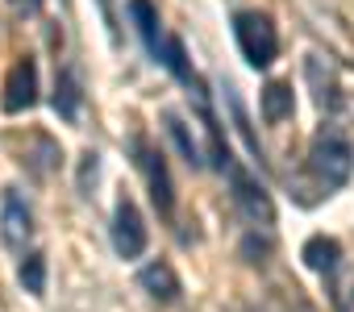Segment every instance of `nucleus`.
Segmentation results:
<instances>
[{"label": "nucleus", "instance_id": "obj_8", "mask_svg": "<svg viewBox=\"0 0 354 312\" xmlns=\"http://www.w3.org/2000/svg\"><path fill=\"white\" fill-rule=\"evenodd\" d=\"M138 283L150 291V300H158V304H175L180 300V275L171 271V262H146L142 271H138Z\"/></svg>", "mask_w": 354, "mask_h": 312}, {"label": "nucleus", "instance_id": "obj_19", "mask_svg": "<svg viewBox=\"0 0 354 312\" xmlns=\"http://www.w3.org/2000/svg\"><path fill=\"white\" fill-rule=\"evenodd\" d=\"M9 9H13L17 17H38V13H42V0H9Z\"/></svg>", "mask_w": 354, "mask_h": 312}, {"label": "nucleus", "instance_id": "obj_10", "mask_svg": "<svg viewBox=\"0 0 354 312\" xmlns=\"http://www.w3.org/2000/svg\"><path fill=\"white\" fill-rule=\"evenodd\" d=\"M162 121H167V133H171V142L175 146H180V154H184V159L192 163V167H209V154H205V142L192 133V125L180 117V113H162Z\"/></svg>", "mask_w": 354, "mask_h": 312}, {"label": "nucleus", "instance_id": "obj_13", "mask_svg": "<svg viewBox=\"0 0 354 312\" xmlns=\"http://www.w3.org/2000/svg\"><path fill=\"white\" fill-rule=\"evenodd\" d=\"M292 108H296V96H292V84H267L263 88V121L267 125H279V121H288L292 117Z\"/></svg>", "mask_w": 354, "mask_h": 312}, {"label": "nucleus", "instance_id": "obj_11", "mask_svg": "<svg viewBox=\"0 0 354 312\" xmlns=\"http://www.w3.org/2000/svg\"><path fill=\"white\" fill-rule=\"evenodd\" d=\"M80 100H84V92H80V75H75V67H63L59 75H55V113L63 117V121H80Z\"/></svg>", "mask_w": 354, "mask_h": 312}, {"label": "nucleus", "instance_id": "obj_18", "mask_svg": "<svg viewBox=\"0 0 354 312\" xmlns=\"http://www.w3.org/2000/svg\"><path fill=\"white\" fill-rule=\"evenodd\" d=\"M96 171H100V154H96V150H88V154H84V167H80V192H84V196H92Z\"/></svg>", "mask_w": 354, "mask_h": 312}, {"label": "nucleus", "instance_id": "obj_15", "mask_svg": "<svg viewBox=\"0 0 354 312\" xmlns=\"http://www.w3.org/2000/svg\"><path fill=\"white\" fill-rule=\"evenodd\" d=\"M158 63H162V67H167L175 79H184L188 88H196V75H192V67H188V55H184V42H180V38H171V34H167Z\"/></svg>", "mask_w": 354, "mask_h": 312}, {"label": "nucleus", "instance_id": "obj_16", "mask_svg": "<svg viewBox=\"0 0 354 312\" xmlns=\"http://www.w3.org/2000/svg\"><path fill=\"white\" fill-rule=\"evenodd\" d=\"M17 279L30 295H46V258L42 254H26L17 266Z\"/></svg>", "mask_w": 354, "mask_h": 312}, {"label": "nucleus", "instance_id": "obj_1", "mask_svg": "<svg viewBox=\"0 0 354 312\" xmlns=\"http://www.w3.org/2000/svg\"><path fill=\"white\" fill-rule=\"evenodd\" d=\"M308 167H313V175L325 188H342L350 179V171H354V146H350V137L342 129H333V125H321L313 133V146H308Z\"/></svg>", "mask_w": 354, "mask_h": 312}, {"label": "nucleus", "instance_id": "obj_14", "mask_svg": "<svg viewBox=\"0 0 354 312\" xmlns=\"http://www.w3.org/2000/svg\"><path fill=\"white\" fill-rule=\"evenodd\" d=\"M304 71H308V84H313L317 104H321V108H337V75H333V67H329V71H325V79H321V59H317V55H308Z\"/></svg>", "mask_w": 354, "mask_h": 312}, {"label": "nucleus", "instance_id": "obj_12", "mask_svg": "<svg viewBox=\"0 0 354 312\" xmlns=\"http://www.w3.org/2000/svg\"><path fill=\"white\" fill-rule=\"evenodd\" d=\"M300 258H304V266H308V271H317V275H333V271H337V262H342V246H337L333 237L317 233V237H308V242H304Z\"/></svg>", "mask_w": 354, "mask_h": 312}, {"label": "nucleus", "instance_id": "obj_2", "mask_svg": "<svg viewBox=\"0 0 354 312\" xmlns=\"http://www.w3.org/2000/svg\"><path fill=\"white\" fill-rule=\"evenodd\" d=\"M234 42H238L242 59H246L254 71H267V67L275 63V55H279V34H275L271 17L259 13V9L234 13Z\"/></svg>", "mask_w": 354, "mask_h": 312}, {"label": "nucleus", "instance_id": "obj_17", "mask_svg": "<svg viewBox=\"0 0 354 312\" xmlns=\"http://www.w3.org/2000/svg\"><path fill=\"white\" fill-rule=\"evenodd\" d=\"M225 100H230V108H234V121H238V129H242L250 154H254V163H263V146H259V137H254V129H250V121H246V108H242V100H238V92H234L230 79H225Z\"/></svg>", "mask_w": 354, "mask_h": 312}, {"label": "nucleus", "instance_id": "obj_5", "mask_svg": "<svg viewBox=\"0 0 354 312\" xmlns=\"http://www.w3.org/2000/svg\"><path fill=\"white\" fill-rule=\"evenodd\" d=\"M30 237H34V213L21 200V192L9 188L5 200H0V242H5L13 254H26Z\"/></svg>", "mask_w": 354, "mask_h": 312}, {"label": "nucleus", "instance_id": "obj_4", "mask_svg": "<svg viewBox=\"0 0 354 312\" xmlns=\"http://www.w3.org/2000/svg\"><path fill=\"white\" fill-rule=\"evenodd\" d=\"M113 250L125 262L142 258V250H146V221L129 196H117V208H113Z\"/></svg>", "mask_w": 354, "mask_h": 312}, {"label": "nucleus", "instance_id": "obj_7", "mask_svg": "<svg viewBox=\"0 0 354 312\" xmlns=\"http://www.w3.org/2000/svg\"><path fill=\"white\" fill-rule=\"evenodd\" d=\"M34 100H38V67H34V59L26 55V59H17V63L9 67V79H5V96H0V104H5V113H26V108H34Z\"/></svg>", "mask_w": 354, "mask_h": 312}, {"label": "nucleus", "instance_id": "obj_3", "mask_svg": "<svg viewBox=\"0 0 354 312\" xmlns=\"http://www.w3.org/2000/svg\"><path fill=\"white\" fill-rule=\"evenodd\" d=\"M225 171H230V188H234V204H238V213H242L250 225L271 229V225H275V204H271L267 188H263L254 175H246L238 163H230Z\"/></svg>", "mask_w": 354, "mask_h": 312}, {"label": "nucleus", "instance_id": "obj_9", "mask_svg": "<svg viewBox=\"0 0 354 312\" xmlns=\"http://www.w3.org/2000/svg\"><path fill=\"white\" fill-rule=\"evenodd\" d=\"M129 17H133V26H138V38H142V46L150 50V59L158 63V55H162V42H167V34L158 30L162 21H158V9L150 5V0H129Z\"/></svg>", "mask_w": 354, "mask_h": 312}, {"label": "nucleus", "instance_id": "obj_6", "mask_svg": "<svg viewBox=\"0 0 354 312\" xmlns=\"http://www.w3.org/2000/svg\"><path fill=\"white\" fill-rule=\"evenodd\" d=\"M133 154H138V171L146 175L150 184V200L158 213H171L175 208V188H171V175H167V163H162V154L154 146H146L142 137L133 142Z\"/></svg>", "mask_w": 354, "mask_h": 312}]
</instances>
